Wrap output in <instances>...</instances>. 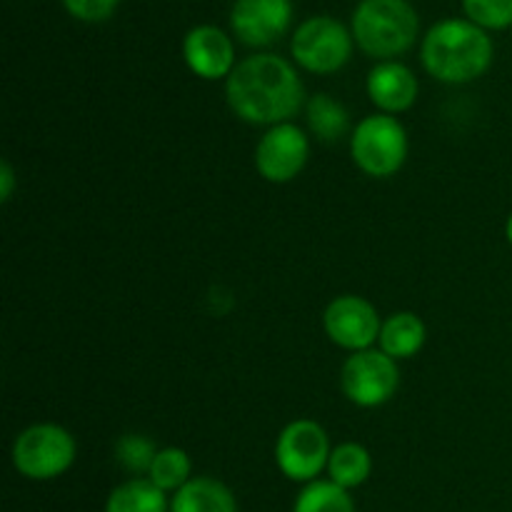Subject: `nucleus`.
<instances>
[{
  "instance_id": "obj_18",
  "label": "nucleus",
  "mask_w": 512,
  "mask_h": 512,
  "mask_svg": "<svg viewBox=\"0 0 512 512\" xmlns=\"http://www.w3.org/2000/svg\"><path fill=\"white\" fill-rule=\"evenodd\" d=\"M105 512H170V500L148 478H130L110 490Z\"/></svg>"
},
{
  "instance_id": "obj_3",
  "label": "nucleus",
  "mask_w": 512,
  "mask_h": 512,
  "mask_svg": "<svg viewBox=\"0 0 512 512\" xmlns=\"http://www.w3.org/2000/svg\"><path fill=\"white\" fill-rule=\"evenodd\" d=\"M350 30L355 45L368 58L383 63L400 58L418 43L420 18L410 0H360Z\"/></svg>"
},
{
  "instance_id": "obj_2",
  "label": "nucleus",
  "mask_w": 512,
  "mask_h": 512,
  "mask_svg": "<svg viewBox=\"0 0 512 512\" xmlns=\"http://www.w3.org/2000/svg\"><path fill=\"white\" fill-rule=\"evenodd\" d=\"M495 45L488 30L468 18L438 20L425 33L420 60L428 75L448 85H465L483 78L493 65Z\"/></svg>"
},
{
  "instance_id": "obj_16",
  "label": "nucleus",
  "mask_w": 512,
  "mask_h": 512,
  "mask_svg": "<svg viewBox=\"0 0 512 512\" xmlns=\"http://www.w3.org/2000/svg\"><path fill=\"white\" fill-rule=\"evenodd\" d=\"M305 123H308V130L313 133L315 140L333 145L348 135L350 113L333 95L318 93L313 98H308V103H305Z\"/></svg>"
},
{
  "instance_id": "obj_15",
  "label": "nucleus",
  "mask_w": 512,
  "mask_h": 512,
  "mask_svg": "<svg viewBox=\"0 0 512 512\" xmlns=\"http://www.w3.org/2000/svg\"><path fill=\"white\" fill-rule=\"evenodd\" d=\"M425 340H428V328L423 318L413 310H400L383 320L378 348L393 360H408L425 348Z\"/></svg>"
},
{
  "instance_id": "obj_4",
  "label": "nucleus",
  "mask_w": 512,
  "mask_h": 512,
  "mask_svg": "<svg viewBox=\"0 0 512 512\" xmlns=\"http://www.w3.org/2000/svg\"><path fill=\"white\" fill-rule=\"evenodd\" d=\"M410 153L408 130L395 115L373 113L350 133V158L370 178H393Z\"/></svg>"
},
{
  "instance_id": "obj_24",
  "label": "nucleus",
  "mask_w": 512,
  "mask_h": 512,
  "mask_svg": "<svg viewBox=\"0 0 512 512\" xmlns=\"http://www.w3.org/2000/svg\"><path fill=\"white\" fill-rule=\"evenodd\" d=\"M13 190H15V170L8 160H3V163H0V200L8 203V200L13 198Z\"/></svg>"
},
{
  "instance_id": "obj_1",
  "label": "nucleus",
  "mask_w": 512,
  "mask_h": 512,
  "mask_svg": "<svg viewBox=\"0 0 512 512\" xmlns=\"http://www.w3.org/2000/svg\"><path fill=\"white\" fill-rule=\"evenodd\" d=\"M225 100L235 118L258 128L293 123L308 103L298 68L275 53L240 60L225 80Z\"/></svg>"
},
{
  "instance_id": "obj_20",
  "label": "nucleus",
  "mask_w": 512,
  "mask_h": 512,
  "mask_svg": "<svg viewBox=\"0 0 512 512\" xmlns=\"http://www.w3.org/2000/svg\"><path fill=\"white\" fill-rule=\"evenodd\" d=\"M148 480L163 493H178L185 483L193 480V463L183 448H160L153 460Z\"/></svg>"
},
{
  "instance_id": "obj_23",
  "label": "nucleus",
  "mask_w": 512,
  "mask_h": 512,
  "mask_svg": "<svg viewBox=\"0 0 512 512\" xmlns=\"http://www.w3.org/2000/svg\"><path fill=\"white\" fill-rule=\"evenodd\" d=\"M60 3L80 23H103L113 18L120 0H60Z\"/></svg>"
},
{
  "instance_id": "obj_10",
  "label": "nucleus",
  "mask_w": 512,
  "mask_h": 512,
  "mask_svg": "<svg viewBox=\"0 0 512 512\" xmlns=\"http://www.w3.org/2000/svg\"><path fill=\"white\" fill-rule=\"evenodd\" d=\"M383 320L368 298L345 293L330 300L323 313V330L330 343L348 353L370 350L380 338Z\"/></svg>"
},
{
  "instance_id": "obj_11",
  "label": "nucleus",
  "mask_w": 512,
  "mask_h": 512,
  "mask_svg": "<svg viewBox=\"0 0 512 512\" xmlns=\"http://www.w3.org/2000/svg\"><path fill=\"white\" fill-rule=\"evenodd\" d=\"M293 25L290 0H235L230 8V30L248 48H270Z\"/></svg>"
},
{
  "instance_id": "obj_17",
  "label": "nucleus",
  "mask_w": 512,
  "mask_h": 512,
  "mask_svg": "<svg viewBox=\"0 0 512 512\" xmlns=\"http://www.w3.org/2000/svg\"><path fill=\"white\" fill-rule=\"evenodd\" d=\"M325 473H328V480H333L340 488L355 490L368 483L373 475V455L365 445L348 440V443L335 445Z\"/></svg>"
},
{
  "instance_id": "obj_19",
  "label": "nucleus",
  "mask_w": 512,
  "mask_h": 512,
  "mask_svg": "<svg viewBox=\"0 0 512 512\" xmlns=\"http://www.w3.org/2000/svg\"><path fill=\"white\" fill-rule=\"evenodd\" d=\"M293 512H358L350 490L340 488L333 480H313L303 485L293 503Z\"/></svg>"
},
{
  "instance_id": "obj_14",
  "label": "nucleus",
  "mask_w": 512,
  "mask_h": 512,
  "mask_svg": "<svg viewBox=\"0 0 512 512\" xmlns=\"http://www.w3.org/2000/svg\"><path fill=\"white\" fill-rule=\"evenodd\" d=\"M170 512H238V500L223 480L200 475L173 493Z\"/></svg>"
},
{
  "instance_id": "obj_22",
  "label": "nucleus",
  "mask_w": 512,
  "mask_h": 512,
  "mask_svg": "<svg viewBox=\"0 0 512 512\" xmlns=\"http://www.w3.org/2000/svg\"><path fill=\"white\" fill-rule=\"evenodd\" d=\"M470 23L483 30H508L512 25V0H463Z\"/></svg>"
},
{
  "instance_id": "obj_5",
  "label": "nucleus",
  "mask_w": 512,
  "mask_h": 512,
  "mask_svg": "<svg viewBox=\"0 0 512 512\" xmlns=\"http://www.w3.org/2000/svg\"><path fill=\"white\" fill-rule=\"evenodd\" d=\"M78 458L73 433L58 423H35L15 438L10 460L23 478L45 483L68 473Z\"/></svg>"
},
{
  "instance_id": "obj_8",
  "label": "nucleus",
  "mask_w": 512,
  "mask_h": 512,
  "mask_svg": "<svg viewBox=\"0 0 512 512\" xmlns=\"http://www.w3.org/2000/svg\"><path fill=\"white\" fill-rule=\"evenodd\" d=\"M398 388V360L385 355L380 348L350 353L340 368V390L358 408H380L395 398Z\"/></svg>"
},
{
  "instance_id": "obj_6",
  "label": "nucleus",
  "mask_w": 512,
  "mask_h": 512,
  "mask_svg": "<svg viewBox=\"0 0 512 512\" xmlns=\"http://www.w3.org/2000/svg\"><path fill=\"white\" fill-rule=\"evenodd\" d=\"M353 30L330 15H313L295 28L290 55L295 65L315 75H333L353 58Z\"/></svg>"
},
{
  "instance_id": "obj_21",
  "label": "nucleus",
  "mask_w": 512,
  "mask_h": 512,
  "mask_svg": "<svg viewBox=\"0 0 512 512\" xmlns=\"http://www.w3.org/2000/svg\"><path fill=\"white\" fill-rule=\"evenodd\" d=\"M155 455H158V448L148 435L128 433L115 443V460H118L120 468L133 473L135 478H143V475L148 478Z\"/></svg>"
},
{
  "instance_id": "obj_25",
  "label": "nucleus",
  "mask_w": 512,
  "mask_h": 512,
  "mask_svg": "<svg viewBox=\"0 0 512 512\" xmlns=\"http://www.w3.org/2000/svg\"><path fill=\"white\" fill-rule=\"evenodd\" d=\"M505 238H508V243L512 245V213L508 215V220H505Z\"/></svg>"
},
{
  "instance_id": "obj_13",
  "label": "nucleus",
  "mask_w": 512,
  "mask_h": 512,
  "mask_svg": "<svg viewBox=\"0 0 512 512\" xmlns=\"http://www.w3.org/2000/svg\"><path fill=\"white\" fill-rule=\"evenodd\" d=\"M370 103L378 108V113L395 115L410 110L420 95L418 75L400 60H383L375 65L365 80Z\"/></svg>"
},
{
  "instance_id": "obj_12",
  "label": "nucleus",
  "mask_w": 512,
  "mask_h": 512,
  "mask_svg": "<svg viewBox=\"0 0 512 512\" xmlns=\"http://www.w3.org/2000/svg\"><path fill=\"white\" fill-rule=\"evenodd\" d=\"M183 60L193 75L203 80H228L238 60L235 43L218 25H195L183 38Z\"/></svg>"
},
{
  "instance_id": "obj_9",
  "label": "nucleus",
  "mask_w": 512,
  "mask_h": 512,
  "mask_svg": "<svg viewBox=\"0 0 512 512\" xmlns=\"http://www.w3.org/2000/svg\"><path fill=\"white\" fill-rule=\"evenodd\" d=\"M310 160V138L300 125L280 123L265 128L255 145V170L273 185L293 183Z\"/></svg>"
},
{
  "instance_id": "obj_7",
  "label": "nucleus",
  "mask_w": 512,
  "mask_h": 512,
  "mask_svg": "<svg viewBox=\"0 0 512 512\" xmlns=\"http://www.w3.org/2000/svg\"><path fill=\"white\" fill-rule=\"evenodd\" d=\"M330 448L328 430L310 418H298L280 430L275 440V463L280 473L293 483H313L328 470Z\"/></svg>"
}]
</instances>
